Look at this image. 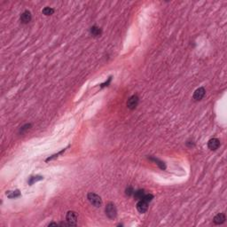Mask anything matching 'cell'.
Segmentation results:
<instances>
[{"mask_svg": "<svg viewBox=\"0 0 227 227\" xmlns=\"http://www.w3.org/2000/svg\"><path fill=\"white\" fill-rule=\"evenodd\" d=\"M44 178L43 177H41V176H35V177H31L29 178V180H28V185H33L35 182H37V181H39V180H42Z\"/></svg>", "mask_w": 227, "mask_h": 227, "instance_id": "obj_15", "label": "cell"}, {"mask_svg": "<svg viewBox=\"0 0 227 227\" xmlns=\"http://www.w3.org/2000/svg\"><path fill=\"white\" fill-rule=\"evenodd\" d=\"M42 13H43L44 15H46V16H49V15L53 14V13H54V9H52L51 7L46 6V7H44V8L43 9Z\"/></svg>", "mask_w": 227, "mask_h": 227, "instance_id": "obj_14", "label": "cell"}, {"mask_svg": "<svg viewBox=\"0 0 227 227\" xmlns=\"http://www.w3.org/2000/svg\"><path fill=\"white\" fill-rule=\"evenodd\" d=\"M139 99L137 95H133L131 96L130 99L128 100L127 101V107L130 108V109H135L137 108V106L139 104Z\"/></svg>", "mask_w": 227, "mask_h": 227, "instance_id": "obj_4", "label": "cell"}, {"mask_svg": "<svg viewBox=\"0 0 227 227\" xmlns=\"http://www.w3.org/2000/svg\"><path fill=\"white\" fill-rule=\"evenodd\" d=\"M110 81H111V77H109V78H108V82H106V84H101V87H104V86H108V85L109 84Z\"/></svg>", "mask_w": 227, "mask_h": 227, "instance_id": "obj_19", "label": "cell"}, {"mask_svg": "<svg viewBox=\"0 0 227 227\" xmlns=\"http://www.w3.org/2000/svg\"><path fill=\"white\" fill-rule=\"evenodd\" d=\"M145 194H146L145 191H144V190H140V189H139V190H137V191H134V193H133L135 199H137L139 201L142 200L144 196H145Z\"/></svg>", "mask_w": 227, "mask_h": 227, "instance_id": "obj_11", "label": "cell"}, {"mask_svg": "<svg viewBox=\"0 0 227 227\" xmlns=\"http://www.w3.org/2000/svg\"><path fill=\"white\" fill-rule=\"evenodd\" d=\"M106 215L110 219H114L115 218L116 216H117V209H116V207L114 203H108L107 207H106Z\"/></svg>", "mask_w": 227, "mask_h": 227, "instance_id": "obj_2", "label": "cell"}, {"mask_svg": "<svg viewBox=\"0 0 227 227\" xmlns=\"http://www.w3.org/2000/svg\"><path fill=\"white\" fill-rule=\"evenodd\" d=\"M90 35H92V36H94V37H98V36H101V34H102V30H101V28H99V27L93 26V27L90 28Z\"/></svg>", "mask_w": 227, "mask_h": 227, "instance_id": "obj_10", "label": "cell"}, {"mask_svg": "<svg viewBox=\"0 0 227 227\" xmlns=\"http://www.w3.org/2000/svg\"><path fill=\"white\" fill-rule=\"evenodd\" d=\"M148 209V203L143 200H140L137 203V209L139 213H145Z\"/></svg>", "mask_w": 227, "mask_h": 227, "instance_id": "obj_7", "label": "cell"}, {"mask_svg": "<svg viewBox=\"0 0 227 227\" xmlns=\"http://www.w3.org/2000/svg\"><path fill=\"white\" fill-rule=\"evenodd\" d=\"M149 160H150V161H153V162H156V164H157L162 170H165V169H166L165 163H164L163 162L160 161V160H159V159H157V158H154V157H149Z\"/></svg>", "mask_w": 227, "mask_h": 227, "instance_id": "obj_13", "label": "cell"}, {"mask_svg": "<svg viewBox=\"0 0 227 227\" xmlns=\"http://www.w3.org/2000/svg\"><path fill=\"white\" fill-rule=\"evenodd\" d=\"M30 127H31V124H25L24 126H22L20 130V134H24L28 130H29Z\"/></svg>", "mask_w": 227, "mask_h": 227, "instance_id": "obj_17", "label": "cell"}, {"mask_svg": "<svg viewBox=\"0 0 227 227\" xmlns=\"http://www.w3.org/2000/svg\"><path fill=\"white\" fill-rule=\"evenodd\" d=\"M77 218H78V216H77V212H75V211H69V212L67 213L66 219H67V224H69V226L77 225Z\"/></svg>", "mask_w": 227, "mask_h": 227, "instance_id": "obj_3", "label": "cell"}, {"mask_svg": "<svg viewBox=\"0 0 227 227\" xmlns=\"http://www.w3.org/2000/svg\"><path fill=\"white\" fill-rule=\"evenodd\" d=\"M87 198L89 200V201L90 202V204H92L93 206H95L96 208H100L102 206V200L100 197L99 195L94 193H90L87 195Z\"/></svg>", "mask_w": 227, "mask_h": 227, "instance_id": "obj_1", "label": "cell"}, {"mask_svg": "<svg viewBox=\"0 0 227 227\" xmlns=\"http://www.w3.org/2000/svg\"><path fill=\"white\" fill-rule=\"evenodd\" d=\"M225 220H226L225 215L223 213H220V214H217L214 217V224H222L225 222Z\"/></svg>", "mask_w": 227, "mask_h": 227, "instance_id": "obj_9", "label": "cell"}, {"mask_svg": "<svg viewBox=\"0 0 227 227\" xmlns=\"http://www.w3.org/2000/svg\"><path fill=\"white\" fill-rule=\"evenodd\" d=\"M48 225H49V226H52V225H53V226H58L59 224H56V223H51V224H49Z\"/></svg>", "mask_w": 227, "mask_h": 227, "instance_id": "obj_20", "label": "cell"}, {"mask_svg": "<svg viewBox=\"0 0 227 227\" xmlns=\"http://www.w3.org/2000/svg\"><path fill=\"white\" fill-rule=\"evenodd\" d=\"M31 19H32V16H31V13H30L29 11H25L20 15V21L24 24L28 23V22L31 20Z\"/></svg>", "mask_w": 227, "mask_h": 227, "instance_id": "obj_8", "label": "cell"}, {"mask_svg": "<svg viewBox=\"0 0 227 227\" xmlns=\"http://www.w3.org/2000/svg\"><path fill=\"white\" fill-rule=\"evenodd\" d=\"M6 195L8 196L10 199H15L17 197H20V193L19 190H16V191H8L6 193Z\"/></svg>", "mask_w": 227, "mask_h": 227, "instance_id": "obj_12", "label": "cell"}, {"mask_svg": "<svg viewBox=\"0 0 227 227\" xmlns=\"http://www.w3.org/2000/svg\"><path fill=\"white\" fill-rule=\"evenodd\" d=\"M205 93H206L205 89H204L203 87H200V88H198V89L194 92V93H193V100H196V101L202 100V98H203L204 96H205Z\"/></svg>", "mask_w": 227, "mask_h": 227, "instance_id": "obj_5", "label": "cell"}, {"mask_svg": "<svg viewBox=\"0 0 227 227\" xmlns=\"http://www.w3.org/2000/svg\"><path fill=\"white\" fill-rule=\"evenodd\" d=\"M153 199H154V195H153V194H151V193H146L145 196H144L142 200H143V201H146V202L148 203V202H150V201H152Z\"/></svg>", "mask_w": 227, "mask_h": 227, "instance_id": "obj_16", "label": "cell"}, {"mask_svg": "<svg viewBox=\"0 0 227 227\" xmlns=\"http://www.w3.org/2000/svg\"><path fill=\"white\" fill-rule=\"evenodd\" d=\"M134 193V190H133V188L132 187H128L126 189V194L129 195V196H131Z\"/></svg>", "mask_w": 227, "mask_h": 227, "instance_id": "obj_18", "label": "cell"}, {"mask_svg": "<svg viewBox=\"0 0 227 227\" xmlns=\"http://www.w3.org/2000/svg\"><path fill=\"white\" fill-rule=\"evenodd\" d=\"M208 146L210 150H212V151H216V149L219 148V146H220V140H219L218 139H209V143H208Z\"/></svg>", "mask_w": 227, "mask_h": 227, "instance_id": "obj_6", "label": "cell"}]
</instances>
